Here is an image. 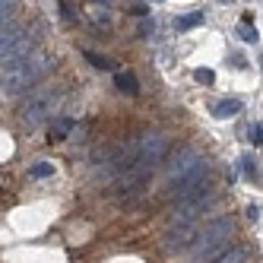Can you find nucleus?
Listing matches in <instances>:
<instances>
[{"label": "nucleus", "mask_w": 263, "mask_h": 263, "mask_svg": "<svg viewBox=\"0 0 263 263\" xmlns=\"http://www.w3.org/2000/svg\"><path fill=\"white\" fill-rule=\"evenodd\" d=\"M48 70H51V58L45 51H32L13 64H4L0 67V92L4 96H20L35 80H42Z\"/></svg>", "instance_id": "f257e3e1"}, {"label": "nucleus", "mask_w": 263, "mask_h": 263, "mask_svg": "<svg viewBox=\"0 0 263 263\" xmlns=\"http://www.w3.org/2000/svg\"><path fill=\"white\" fill-rule=\"evenodd\" d=\"M235 35H238L241 42H248V45L257 42V26H254V16H251V13L241 16V23H238V32H235Z\"/></svg>", "instance_id": "1a4fd4ad"}, {"label": "nucleus", "mask_w": 263, "mask_h": 263, "mask_svg": "<svg viewBox=\"0 0 263 263\" xmlns=\"http://www.w3.org/2000/svg\"><path fill=\"white\" fill-rule=\"evenodd\" d=\"M248 140L254 143V146H263V124H251V130H248Z\"/></svg>", "instance_id": "a211bd4d"}, {"label": "nucleus", "mask_w": 263, "mask_h": 263, "mask_svg": "<svg viewBox=\"0 0 263 263\" xmlns=\"http://www.w3.org/2000/svg\"><path fill=\"white\" fill-rule=\"evenodd\" d=\"M29 175H32V178H51V175H54V165H51V162H39V165H32Z\"/></svg>", "instance_id": "dca6fc26"}, {"label": "nucleus", "mask_w": 263, "mask_h": 263, "mask_svg": "<svg viewBox=\"0 0 263 263\" xmlns=\"http://www.w3.org/2000/svg\"><path fill=\"white\" fill-rule=\"evenodd\" d=\"M54 102H58V89H42V92H35V96L23 105V115H20V121H23V127L26 130H35L42 121H48L51 118V111H54Z\"/></svg>", "instance_id": "7ed1b4c3"}, {"label": "nucleus", "mask_w": 263, "mask_h": 263, "mask_svg": "<svg viewBox=\"0 0 263 263\" xmlns=\"http://www.w3.org/2000/svg\"><path fill=\"white\" fill-rule=\"evenodd\" d=\"M248 216H251V219H260V206H257V203L248 206Z\"/></svg>", "instance_id": "6ab92c4d"}, {"label": "nucleus", "mask_w": 263, "mask_h": 263, "mask_svg": "<svg viewBox=\"0 0 263 263\" xmlns=\"http://www.w3.org/2000/svg\"><path fill=\"white\" fill-rule=\"evenodd\" d=\"M115 86H118L121 92H127V96H137V92H140L137 73H130V70H118V73H115Z\"/></svg>", "instance_id": "6e6552de"}, {"label": "nucleus", "mask_w": 263, "mask_h": 263, "mask_svg": "<svg viewBox=\"0 0 263 263\" xmlns=\"http://www.w3.org/2000/svg\"><path fill=\"white\" fill-rule=\"evenodd\" d=\"M194 241V229L191 225H172V229L165 232V251H187Z\"/></svg>", "instance_id": "39448f33"}, {"label": "nucleus", "mask_w": 263, "mask_h": 263, "mask_svg": "<svg viewBox=\"0 0 263 263\" xmlns=\"http://www.w3.org/2000/svg\"><path fill=\"white\" fill-rule=\"evenodd\" d=\"M200 165H203V156L197 153V149L184 146L181 153L175 156V162L168 165V187H175V184H178V181H184L187 175H194Z\"/></svg>", "instance_id": "20e7f679"}, {"label": "nucleus", "mask_w": 263, "mask_h": 263, "mask_svg": "<svg viewBox=\"0 0 263 263\" xmlns=\"http://www.w3.org/2000/svg\"><path fill=\"white\" fill-rule=\"evenodd\" d=\"M229 235H232V219H213L206 222L200 232H194V241L187 254H191V263H197L203 254L219 251V248H229Z\"/></svg>", "instance_id": "f03ea898"}, {"label": "nucleus", "mask_w": 263, "mask_h": 263, "mask_svg": "<svg viewBox=\"0 0 263 263\" xmlns=\"http://www.w3.org/2000/svg\"><path fill=\"white\" fill-rule=\"evenodd\" d=\"M248 260H251V251L248 248H229L216 263H248Z\"/></svg>", "instance_id": "9b49d317"}, {"label": "nucleus", "mask_w": 263, "mask_h": 263, "mask_svg": "<svg viewBox=\"0 0 263 263\" xmlns=\"http://www.w3.org/2000/svg\"><path fill=\"white\" fill-rule=\"evenodd\" d=\"M194 80L203 83V86H213V83H216V73L206 70V67H197V70H194Z\"/></svg>", "instance_id": "2eb2a0df"}, {"label": "nucleus", "mask_w": 263, "mask_h": 263, "mask_svg": "<svg viewBox=\"0 0 263 263\" xmlns=\"http://www.w3.org/2000/svg\"><path fill=\"white\" fill-rule=\"evenodd\" d=\"M26 54H32V42H29V35H20L16 42H10V45L0 48V67L20 61V58H26Z\"/></svg>", "instance_id": "423d86ee"}, {"label": "nucleus", "mask_w": 263, "mask_h": 263, "mask_svg": "<svg viewBox=\"0 0 263 263\" xmlns=\"http://www.w3.org/2000/svg\"><path fill=\"white\" fill-rule=\"evenodd\" d=\"M13 7H16L13 0H0V29L13 23Z\"/></svg>", "instance_id": "ddd939ff"}, {"label": "nucleus", "mask_w": 263, "mask_h": 263, "mask_svg": "<svg viewBox=\"0 0 263 263\" xmlns=\"http://www.w3.org/2000/svg\"><path fill=\"white\" fill-rule=\"evenodd\" d=\"M213 115H216V118H235V115H241V102H238V99H222V102L216 105Z\"/></svg>", "instance_id": "9d476101"}, {"label": "nucleus", "mask_w": 263, "mask_h": 263, "mask_svg": "<svg viewBox=\"0 0 263 263\" xmlns=\"http://www.w3.org/2000/svg\"><path fill=\"white\" fill-rule=\"evenodd\" d=\"M73 134V118H54L51 127H48V140L51 143H61Z\"/></svg>", "instance_id": "0eeeda50"}, {"label": "nucleus", "mask_w": 263, "mask_h": 263, "mask_svg": "<svg viewBox=\"0 0 263 263\" xmlns=\"http://www.w3.org/2000/svg\"><path fill=\"white\" fill-rule=\"evenodd\" d=\"M241 165H244V175H248V181H257V178H260V168H257L254 156H241Z\"/></svg>", "instance_id": "4468645a"}, {"label": "nucleus", "mask_w": 263, "mask_h": 263, "mask_svg": "<svg viewBox=\"0 0 263 263\" xmlns=\"http://www.w3.org/2000/svg\"><path fill=\"white\" fill-rule=\"evenodd\" d=\"M86 61H89L92 67H102V70H111V61H108V58H99V54H92V51H86Z\"/></svg>", "instance_id": "f3484780"}, {"label": "nucleus", "mask_w": 263, "mask_h": 263, "mask_svg": "<svg viewBox=\"0 0 263 263\" xmlns=\"http://www.w3.org/2000/svg\"><path fill=\"white\" fill-rule=\"evenodd\" d=\"M203 23V13H187V16H181V20L175 23V29L178 32H187V29H197Z\"/></svg>", "instance_id": "f8f14e48"}]
</instances>
